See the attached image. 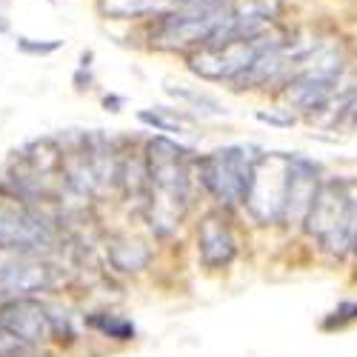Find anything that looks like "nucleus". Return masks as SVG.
<instances>
[{
  "instance_id": "1",
  "label": "nucleus",
  "mask_w": 357,
  "mask_h": 357,
  "mask_svg": "<svg viewBox=\"0 0 357 357\" xmlns=\"http://www.w3.org/2000/svg\"><path fill=\"white\" fill-rule=\"evenodd\" d=\"M192 149L169 137H155L146 143V192L143 209L146 220L158 234H172L181 226L192 200Z\"/></svg>"
},
{
  "instance_id": "2",
  "label": "nucleus",
  "mask_w": 357,
  "mask_h": 357,
  "mask_svg": "<svg viewBox=\"0 0 357 357\" xmlns=\"http://www.w3.org/2000/svg\"><path fill=\"white\" fill-rule=\"evenodd\" d=\"M303 226L329 255L346 257L357 237V181H320Z\"/></svg>"
},
{
  "instance_id": "3",
  "label": "nucleus",
  "mask_w": 357,
  "mask_h": 357,
  "mask_svg": "<svg viewBox=\"0 0 357 357\" xmlns=\"http://www.w3.org/2000/svg\"><path fill=\"white\" fill-rule=\"evenodd\" d=\"M229 6H215V9H169L152 17V29H149V40L160 52H195L200 46H209L220 26L229 15Z\"/></svg>"
},
{
  "instance_id": "4",
  "label": "nucleus",
  "mask_w": 357,
  "mask_h": 357,
  "mask_svg": "<svg viewBox=\"0 0 357 357\" xmlns=\"http://www.w3.org/2000/svg\"><path fill=\"white\" fill-rule=\"evenodd\" d=\"M57 226L40 209V203L23 200L9 189H0V246L43 255L57 243Z\"/></svg>"
},
{
  "instance_id": "5",
  "label": "nucleus",
  "mask_w": 357,
  "mask_h": 357,
  "mask_svg": "<svg viewBox=\"0 0 357 357\" xmlns=\"http://www.w3.org/2000/svg\"><path fill=\"white\" fill-rule=\"evenodd\" d=\"M291 158L283 152L260 155L252 166V177L243 195V203L255 223L272 226L283 223L286 215V192H289V177H291Z\"/></svg>"
},
{
  "instance_id": "6",
  "label": "nucleus",
  "mask_w": 357,
  "mask_h": 357,
  "mask_svg": "<svg viewBox=\"0 0 357 357\" xmlns=\"http://www.w3.org/2000/svg\"><path fill=\"white\" fill-rule=\"evenodd\" d=\"M260 158V152L255 146H223L215 149L206 158H200L195 166L200 172V183L206 186L223 209L229 206L243 203L249 177H252V166Z\"/></svg>"
},
{
  "instance_id": "7",
  "label": "nucleus",
  "mask_w": 357,
  "mask_h": 357,
  "mask_svg": "<svg viewBox=\"0 0 357 357\" xmlns=\"http://www.w3.org/2000/svg\"><path fill=\"white\" fill-rule=\"evenodd\" d=\"M278 29H269L255 38H237V40H223V43H209L186 54V66L192 75L209 83H234L255 61L257 54L269 46Z\"/></svg>"
},
{
  "instance_id": "8",
  "label": "nucleus",
  "mask_w": 357,
  "mask_h": 357,
  "mask_svg": "<svg viewBox=\"0 0 357 357\" xmlns=\"http://www.w3.org/2000/svg\"><path fill=\"white\" fill-rule=\"evenodd\" d=\"M343 54L332 52V49H320L312 61L297 72L283 89H286V100L301 109L306 117L320 114L329 100L340 92V83H343Z\"/></svg>"
},
{
  "instance_id": "9",
  "label": "nucleus",
  "mask_w": 357,
  "mask_h": 357,
  "mask_svg": "<svg viewBox=\"0 0 357 357\" xmlns=\"http://www.w3.org/2000/svg\"><path fill=\"white\" fill-rule=\"evenodd\" d=\"M54 280H57L54 266L40 255L0 246V301L32 297L35 291L52 289Z\"/></svg>"
},
{
  "instance_id": "10",
  "label": "nucleus",
  "mask_w": 357,
  "mask_h": 357,
  "mask_svg": "<svg viewBox=\"0 0 357 357\" xmlns=\"http://www.w3.org/2000/svg\"><path fill=\"white\" fill-rule=\"evenodd\" d=\"M0 329L12 332L29 346H38L49 337H57V320L32 297H15L0 306Z\"/></svg>"
},
{
  "instance_id": "11",
  "label": "nucleus",
  "mask_w": 357,
  "mask_h": 357,
  "mask_svg": "<svg viewBox=\"0 0 357 357\" xmlns=\"http://www.w3.org/2000/svg\"><path fill=\"white\" fill-rule=\"evenodd\" d=\"M197 255L206 269H226L237 257V241L220 212L206 215L197 226Z\"/></svg>"
},
{
  "instance_id": "12",
  "label": "nucleus",
  "mask_w": 357,
  "mask_h": 357,
  "mask_svg": "<svg viewBox=\"0 0 357 357\" xmlns=\"http://www.w3.org/2000/svg\"><path fill=\"white\" fill-rule=\"evenodd\" d=\"M320 186V166L294 155L291 158V177H289V192H286V223L301 226L309 215V206L314 200V192Z\"/></svg>"
},
{
  "instance_id": "13",
  "label": "nucleus",
  "mask_w": 357,
  "mask_h": 357,
  "mask_svg": "<svg viewBox=\"0 0 357 357\" xmlns=\"http://www.w3.org/2000/svg\"><path fill=\"white\" fill-rule=\"evenodd\" d=\"M149 260H152V252H149L146 243L135 241V237H121V241H114L109 246V263L117 272H126V275L143 272Z\"/></svg>"
},
{
  "instance_id": "14",
  "label": "nucleus",
  "mask_w": 357,
  "mask_h": 357,
  "mask_svg": "<svg viewBox=\"0 0 357 357\" xmlns=\"http://www.w3.org/2000/svg\"><path fill=\"white\" fill-rule=\"evenodd\" d=\"M89 326L98 329L100 335L106 337H114V340H132L135 337V323L126 320V317H114V314H106V312H98L89 317Z\"/></svg>"
},
{
  "instance_id": "15",
  "label": "nucleus",
  "mask_w": 357,
  "mask_h": 357,
  "mask_svg": "<svg viewBox=\"0 0 357 357\" xmlns=\"http://www.w3.org/2000/svg\"><path fill=\"white\" fill-rule=\"evenodd\" d=\"M137 121L146 123V126H152V129H158V132H166V135H181L183 132L181 121L169 117L166 109H140L137 112Z\"/></svg>"
},
{
  "instance_id": "16",
  "label": "nucleus",
  "mask_w": 357,
  "mask_h": 357,
  "mask_svg": "<svg viewBox=\"0 0 357 357\" xmlns=\"http://www.w3.org/2000/svg\"><path fill=\"white\" fill-rule=\"evenodd\" d=\"M15 49L26 57H49L54 52L63 49V40H35V38H26V35H17L15 38Z\"/></svg>"
},
{
  "instance_id": "17",
  "label": "nucleus",
  "mask_w": 357,
  "mask_h": 357,
  "mask_svg": "<svg viewBox=\"0 0 357 357\" xmlns=\"http://www.w3.org/2000/svg\"><path fill=\"white\" fill-rule=\"evenodd\" d=\"M0 357H32V346L15 337L12 332L0 329Z\"/></svg>"
},
{
  "instance_id": "18",
  "label": "nucleus",
  "mask_w": 357,
  "mask_h": 357,
  "mask_svg": "<svg viewBox=\"0 0 357 357\" xmlns=\"http://www.w3.org/2000/svg\"><path fill=\"white\" fill-rule=\"evenodd\" d=\"M92 61H95V52H83L80 54V66H77V72L72 77L77 92H86V89H92V83H95V77H92Z\"/></svg>"
},
{
  "instance_id": "19",
  "label": "nucleus",
  "mask_w": 357,
  "mask_h": 357,
  "mask_svg": "<svg viewBox=\"0 0 357 357\" xmlns=\"http://www.w3.org/2000/svg\"><path fill=\"white\" fill-rule=\"evenodd\" d=\"M357 320V303H340L337 306V312L332 314V317H326L323 320V329H340V326H346V323H354Z\"/></svg>"
},
{
  "instance_id": "20",
  "label": "nucleus",
  "mask_w": 357,
  "mask_h": 357,
  "mask_svg": "<svg viewBox=\"0 0 357 357\" xmlns=\"http://www.w3.org/2000/svg\"><path fill=\"white\" fill-rule=\"evenodd\" d=\"M257 121L260 123H269V126H280V129H286V126H291L294 123V117L291 114H275V112H257Z\"/></svg>"
},
{
  "instance_id": "21",
  "label": "nucleus",
  "mask_w": 357,
  "mask_h": 357,
  "mask_svg": "<svg viewBox=\"0 0 357 357\" xmlns=\"http://www.w3.org/2000/svg\"><path fill=\"white\" fill-rule=\"evenodd\" d=\"M103 106H106L109 112H121V109H123V98H117V95H106V98H103Z\"/></svg>"
},
{
  "instance_id": "22",
  "label": "nucleus",
  "mask_w": 357,
  "mask_h": 357,
  "mask_svg": "<svg viewBox=\"0 0 357 357\" xmlns=\"http://www.w3.org/2000/svg\"><path fill=\"white\" fill-rule=\"evenodd\" d=\"M12 32V23H9V17H6V12L0 9V35H9Z\"/></svg>"
},
{
  "instance_id": "23",
  "label": "nucleus",
  "mask_w": 357,
  "mask_h": 357,
  "mask_svg": "<svg viewBox=\"0 0 357 357\" xmlns=\"http://www.w3.org/2000/svg\"><path fill=\"white\" fill-rule=\"evenodd\" d=\"M351 252H354V255H357V237H354V246H351Z\"/></svg>"
},
{
  "instance_id": "24",
  "label": "nucleus",
  "mask_w": 357,
  "mask_h": 357,
  "mask_svg": "<svg viewBox=\"0 0 357 357\" xmlns=\"http://www.w3.org/2000/svg\"><path fill=\"white\" fill-rule=\"evenodd\" d=\"M46 3H52V6H54V3H57V0H46Z\"/></svg>"
}]
</instances>
